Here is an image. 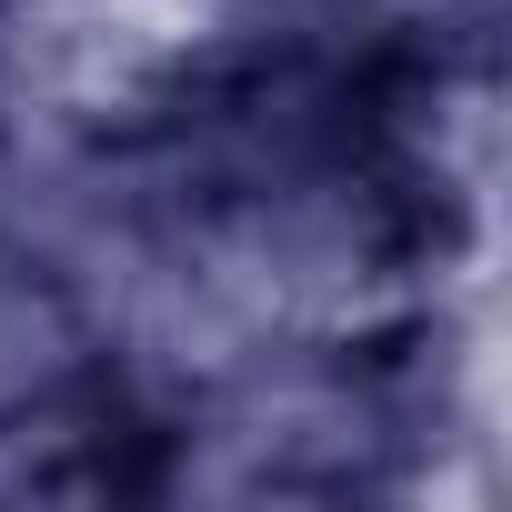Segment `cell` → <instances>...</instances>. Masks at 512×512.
Returning <instances> with one entry per match:
<instances>
[{"label":"cell","mask_w":512,"mask_h":512,"mask_svg":"<svg viewBox=\"0 0 512 512\" xmlns=\"http://www.w3.org/2000/svg\"><path fill=\"white\" fill-rule=\"evenodd\" d=\"M81 372V312L61 282L31 272H0V432H31L51 422V402Z\"/></svg>","instance_id":"obj_1"}]
</instances>
